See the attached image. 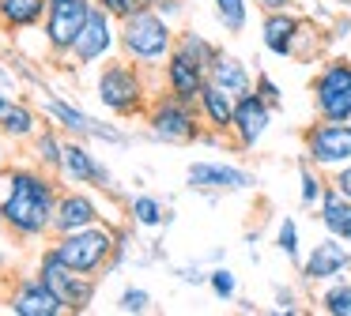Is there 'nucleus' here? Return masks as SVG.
<instances>
[{"mask_svg": "<svg viewBox=\"0 0 351 316\" xmlns=\"http://www.w3.org/2000/svg\"><path fill=\"white\" fill-rule=\"evenodd\" d=\"M348 271H351V245L343 237H332V233H325V237L310 248V256L298 263V275H302V282H310V286L343 278Z\"/></svg>", "mask_w": 351, "mask_h": 316, "instance_id": "9d476101", "label": "nucleus"}, {"mask_svg": "<svg viewBox=\"0 0 351 316\" xmlns=\"http://www.w3.org/2000/svg\"><path fill=\"white\" fill-rule=\"evenodd\" d=\"M34 128H38V120H34L31 105L8 102V109L0 113V132L12 135V140H27V135H34Z\"/></svg>", "mask_w": 351, "mask_h": 316, "instance_id": "b1692460", "label": "nucleus"}, {"mask_svg": "<svg viewBox=\"0 0 351 316\" xmlns=\"http://www.w3.org/2000/svg\"><path fill=\"white\" fill-rule=\"evenodd\" d=\"M42 12H49V0H0V23L12 30L34 27Z\"/></svg>", "mask_w": 351, "mask_h": 316, "instance_id": "5701e85b", "label": "nucleus"}, {"mask_svg": "<svg viewBox=\"0 0 351 316\" xmlns=\"http://www.w3.org/2000/svg\"><path fill=\"white\" fill-rule=\"evenodd\" d=\"M212 8L227 34H242L250 27V0H212Z\"/></svg>", "mask_w": 351, "mask_h": 316, "instance_id": "393cba45", "label": "nucleus"}, {"mask_svg": "<svg viewBox=\"0 0 351 316\" xmlns=\"http://www.w3.org/2000/svg\"><path fill=\"white\" fill-rule=\"evenodd\" d=\"M99 102L106 105L110 113L117 117H132V113L144 109L147 102V87H144V75L136 72L132 64H110L102 68L99 75Z\"/></svg>", "mask_w": 351, "mask_h": 316, "instance_id": "423d86ee", "label": "nucleus"}, {"mask_svg": "<svg viewBox=\"0 0 351 316\" xmlns=\"http://www.w3.org/2000/svg\"><path fill=\"white\" fill-rule=\"evenodd\" d=\"M328 185L340 188V192L351 200V162H348V166H340V170H332V181H328Z\"/></svg>", "mask_w": 351, "mask_h": 316, "instance_id": "c9c22d12", "label": "nucleus"}, {"mask_svg": "<svg viewBox=\"0 0 351 316\" xmlns=\"http://www.w3.org/2000/svg\"><path fill=\"white\" fill-rule=\"evenodd\" d=\"M272 313H302V305H298V298H295V293L276 290V308H272Z\"/></svg>", "mask_w": 351, "mask_h": 316, "instance_id": "f704fd0d", "label": "nucleus"}, {"mask_svg": "<svg viewBox=\"0 0 351 316\" xmlns=\"http://www.w3.org/2000/svg\"><path fill=\"white\" fill-rule=\"evenodd\" d=\"M317 222L325 226V233H332V237H351V200L340 192V188L325 185V192H321L317 200Z\"/></svg>", "mask_w": 351, "mask_h": 316, "instance_id": "aec40b11", "label": "nucleus"}, {"mask_svg": "<svg viewBox=\"0 0 351 316\" xmlns=\"http://www.w3.org/2000/svg\"><path fill=\"white\" fill-rule=\"evenodd\" d=\"M276 248H280L291 263H302V237H298V222L291 215L283 218L280 230H276Z\"/></svg>", "mask_w": 351, "mask_h": 316, "instance_id": "cd10ccee", "label": "nucleus"}, {"mask_svg": "<svg viewBox=\"0 0 351 316\" xmlns=\"http://www.w3.org/2000/svg\"><path fill=\"white\" fill-rule=\"evenodd\" d=\"M325 185H328V181H321L317 166H310L302 158V162H298V203H302L306 211H313V207H317V200H321V192H325Z\"/></svg>", "mask_w": 351, "mask_h": 316, "instance_id": "bb28decb", "label": "nucleus"}, {"mask_svg": "<svg viewBox=\"0 0 351 316\" xmlns=\"http://www.w3.org/2000/svg\"><path fill=\"white\" fill-rule=\"evenodd\" d=\"M348 245H351V237H348Z\"/></svg>", "mask_w": 351, "mask_h": 316, "instance_id": "79ce46f5", "label": "nucleus"}, {"mask_svg": "<svg viewBox=\"0 0 351 316\" xmlns=\"http://www.w3.org/2000/svg\"><path fill=\"white\" fill-rule=\"evenodd\" d=\"M91 0H49L46 12V42L57 53H72V42L84 30L87 15H91Z\"/></svg>", "mask_w": 351, "mask_h": 316, "instance_id": "9b49d317", "label": "nucleus"}, {"mask_svg": "<svg viewBox=\"0 0 351 316\" xmlns=\"http://www.w3.org/2000/svg\"><path fill=\"white\" fill-rule=\"evenodd\" d=\"M8 109V94H4V90H0V113Z\"/></svg>", "mask_w": 351, "mask_h": 316, "instance_id": "58836bf2", "label": "nucleus"}, {"mask_svg": "<svg viewBox=\"0 0 351 316\" xmlns=\"http://www.w3.org/2000/svg\"><path fill=\"white\" fill-rule=\"evenodd\" d=\"M38 278L57 293V298H61L64 313H84V308L91 305V298H95V282H91V275H84V271L69 267V263H64L57 252H46V256H42Z\"/></svg>", "mask_w": 351, "mask_h": 316, "instance_id": "6e6552de", "label": "nucleus"}, {"mask_svg": "<svg viewBox=\"0 0 351 316\" xmlns=\"http://www.w3.org/2000/svg\"><path fill=\"white\" fill-rule=\"evenodd\" d=\"M61 170H64V177L76 181V185H99V188H110V185H114L110 170L95 162V155L84 147V143H64V150H61Z\"/></svg>", "mask_w": 351, "mask_h": 316, "instance_id": "a211bd4d", "label": "nucleus"}, {"mask_svg": "<svg viewBox=\"0 0 351 316\" xmlns=\"http://www.w3.org/2000/svg\"><path fill=\"white\" fill-rule=\"evenodd\" d=\"M12 313H19V316H61L64 305L42 278H31V282H23L12 293Z\"/></svg>", "mask_w": 351, "mask_h": 316, "instance_id": "6ab92c4d", "label": "nucleus"}, {"mask_svg": "<svg viewBox=\"0 0 351 316\" xmlns=\"http://www.w3.org/2000/svg\"><path fill=\"white\" fill-rule=\"evenodd\" d=\"M114 248H117L114 230H106V226H84V230L61 233V241L53 245V252L61 256L69 267L84 271V275H95V271L110 260Z\"/></svg>", "mask_w": 351, "mask_h": 316, "instance_id": "39448f33", "label": "nucleus"}, {"mask_svg": "<svg viewBox=\"0 0 351 316\" xmlns=\"http://www.w3.org/2000/svg\"><path fill=\"white\" fill-rule=\"evenodd\" d=\"M174 38L178 34H174V27H170V19L162 12H155V8H144V12L121 19L125 53H129L136 64H144V68L167 64L170 49H174Z\"/></svg>", "mask_w": 351, "mask_h": 316, "instance_id": "f03ea898", "label": "nucleus"}, {"mask_svg": "<svg viewBox=\"0 0 351 316\" xmlns=\"http://www.w3.org/2000/svg\"><path fill=\"white\" fill-rule=\"evenodd\" d=\"M261 12H283V8H295V0H253Z\"/></svg>", "mask_w": 351, "mask_h": 316, "instance_id": "e433bc0d", "label": "nucleus"}, {"mask_svg": "<svg viewBox=\"0 0 351 316\" xmlns=\"http://www.w3.org/2000/svg\"><path fill=\"white\" fill-rule=\"evenodd\" d=\"M167 90L174 98H182V102H193L197 105V94H200V87L208 83V72L200 64H193L189 57H182L178 49H170V57H167Z\"/></svg>", "mask_w": 351, "mask_h": 316, "instance_id": "f3484780", "label": "nucleus"}, {"mask_svg": "<svg viewBox=\"0 0 351 316\" xmlns=\"http://www.w3.org/2000/svg\"><path fill=\"white\" fill-rule=\"evenodd\" d=\"M117 308H121V313H147V308H152V293L140 290V286H132V290H125V293H121Z\"/></svg>", "mask_w": 351, "mask_h": 316, "instance_id": "473e14b6", "label": "nucleus"}, {"mask_svg": "<svg viewBox=\"0 0 351 316\" xmlns=\"http://www.w3.org/2000/svg\"><path fill=\"white\" fill-rule=\"evenodd\" d=\"M0 222H4V211H0Z\"/></svg>", "mask_w": 351, "mask_h": 316, "instance_id": "a19ab883", "label": "nucleus"}, {"mask_svg": "<svg viewBox=\"0 0 351 316\" xmlns=\"http://www.w3.org/2000/svg\"><path fill=\"white\" fill-rule=\"evenodd\" d=\"M313 113L321 120H351V60L332 57L310 83Z\"/></svg>", "mask_w": 351, "mask_h": 316, "instance_id": "7ed1b4c3", "label": "nucleus"}, {"mask_svg": "<svg viewBox=\"0 0 351 316\" xmlns=\"http://www.w3.org/2000/svg\"><path fill=\"white\" fill-rule=\"evenodd\" d=\"M272 113L276 109L257 94V90H250L245 98H238V102H234V117H230V135H234L238 147H242V150L257 147V143L268 135V128H272Z\"/></svg>", "mask_w": 351, "mask_h": 316, "instance_id": "f8f14e48", "label": "nucleus"}, {"mask_svg": "<svg viewBox=\"0 0 351 316\" xmlns=\"http://www.w3.org/2000/svg\"><path fill=\"white\" fill-rule=\"evenodd\" d=\"M102 12H110L114 19H129V15L144 12V8H155V0H95Z\"/></svg>", "mask_w": 351, "mask_h": 316, "instance_id": "7c9ffc66", "label": "nucleus"}, {"mask_svg": "<svg viewBox=\"0 0 351 316\" xmlns=\"http://www.w3.org/2000/svg\"><path fill=\"white\" fill-rule=\"evenodd\" d=\"M46 113L57 120V124H64L69 132H76V135H95V140H106V143H125V132H117V128H110V124H99L95 117H87L84 109L69 105L64 98H57V94H46Z\"/></svg>", "mask_w": 351, "mask_h": 316, "instance_id": "2eb2a0df", "label": "nucleus"}, {"mask_svg": "<svg viewBox=\"0 0 351 316\" xmlns=\"http://www.w3.org/2000/svg\"><path fill=\"white\" fill-rule=\"evenodd\" d=\"M117 42V30H114V15L102 12L99 4L91 8V15H87L84 30L76 34V42H72V53H76L80 64H95V60H102L110 49H114Z\"/></svg>", "mask_w": 351, "mask_h": 316, "instance_id": "ddd939ff", "label": "nucleus"}, {"mask_svg": "<svg viewBox=\"0 0 351 316\" xmlns=\"http://www.w3.org/2000/svg\"><path fill=\"white\" fill-rule=\"evenodd\" d=\"M132 218H136V226H162L167 211H162V203L155 196H136L132 200Z\"/></svg>", "mask_w": 351, "mask_h": 316, "instance_id": "c85d7f7f", "label": "nucleus"}, {"mask_svg": "<svg viewBox=\"0 0 351 316\" xmlns=\"http://www.w3.org/2000/svg\"><path fill=\"white\" fill-rule=\"evenodd\" d=\"M253 90H257V94L265 98L268 105H272V109H280V105H283V90H280V83H276L272 75L261 72V75H257V83H253Z\"/></svg>", "mask_w": 351, "mask_h": 316, "instance_id": "72a5a7b5", "label": "nucleus"}, {"mask_svg": "<svg viewBox=\"0 0 351 316\" xmlns=\"http://www.w3.org/2000/svg\"><path fill=\"white\" fill-rule=\"evenodd\" d=\"M0 170H4V155H0Z\"/></svg>", "mask_w": 351, "mask_h": 316, "instance_id": "ea45409f", "label": "nucleus"}, {"mask_svg": "<svg viewBox=\"0 0 351 316\" xmlns=\"http://www.w3.org/2000/svg\"><path fill=\"white\" fill-rule=\"evenodd\" d=\"M298 30H302V19L295 15V8H283V12H265L261 19V45H265L272 57H295V42Z\"/></svg>", "mask_w": 351, "mask_h": 316, "instance_id": "4468645a", "label": "nucleus"}, {"mask_svg": "<svg viewBox=\"0 0 351 316\" xmlns=\"http://www.w3.org/2000/svg\"><path fill=\"white\" fill-rule=\"evenodd\" d=\"M61 150H64V143L57 140L53 132H42V135H38V158H42L46 166L61 170Z\"/></svg>", "mask_w": 351, "mask_h": 316, "instance_id": "2f4dec72", "label": "nucleus"}, {"mask_svg": "<svg viewBox=\"0 0 351 316\" xmlns=\"http://www.w3.org/2000/svg\"><path fill=\"white\" fill-rule=\"evenodd\" d=\"M0 211L4 222L23 237H42L53 230L57 215V192L42 173L34 170H12L4 177V196H0Z\"/></svg>", "mask_w": 351, "mask_h": 316, "instance_id": "f257e3e1", "label": "nucleus"}, {"mask_svg": "<svg viewBox=\"0 0 351 316\" xmlns=\"http://www.w3.org/2000/svg\"><path fill=\"white\" fill-rule=\"evenodd\" d=\"M302 158L310 166L340 170L351 162V120H313L302 128Z\"/></svg>", "mask_w": 351, "mask_h": 316, "instance_id": "20e7f679", "label": "nucleus"}, {"mask_svg": "<svg viewBox=\"0 0 351 316\" xmlns=\"http://www.w3.org/2000/svg\"><path fill=\"white\" fill-rule=\"evenodd\" d=\"M208 83H215L219 90H227L230 98H245L253 90V72L245 68V60L242 57H234V53H227V49H219L215 53V60H212V68H208Z\"/></svg>", "mask_w": 351, "mask_h": 316, "instance_id": "dca6fc26", "label": "nucleus"}, {"mask_svg": "<svg viewBox=\"0 0 351 316\" xmlns=\"http://www.w3.org/2000/svg\"><path fill=\"white\" fill-rule=\"evenodd\" d=\"M99 222V207H95L91 196H80L69 192L57 200V215H53V230L57 233H69V230H84V226Z\"/></svg>", "mask_w": 351, "mask_h": 316, "instance_id": "412c9836", "label": "nucleus"}, {"mask_svg": "<svg viewBox=\"0 0 351 316\" xmlns=\"http://www.w3.org/2000/svg\"><path fill=\"white\" fill-rule=\"evenodd\" d=\"M197 109L204 117L208 132H230V117H234V98L219 90L215 83H204L197 94Z\"/></svg>", "mask_w": 351, "mask_h": 316, "instance_id": "4be33fe9", "label": "nucleus"}, {"mask_svg": "<svg viewBox=\"0 0 351 316\" xmlns=\"http://www.w3.org/2000/svg\"><path fill=\"white\" fill-rule=\"evenodd\" d=\"M147 128H152L155 140L174 143V147L193 143V140L204 135L200 132V117H197V109H193V102H182V98H174L170 90L152 105V113H147Z\"/></svg>", "mask_w": 351, "mask_h": 316, "instance_id": "0eeeda50", "label": "nucleus"}, {"mask_svg": "<svg viewBox=\"0 0 351 316\" xmlns=\"http://www.w3.org/2000/svg\"><path fill=\"white\" fill-rule=\"evenodd\" d=\"M208 286H212V293L219 301H234L238 298V275L230 267H215L208 271Z\"/></svg>", "mask_w": 351, "mask_h": 316, "instance_id": "c756f323", "label": "nucleus"}, {"mask_svg": "<svg viewBox=\"0 0 351 316\" xmlns=\"http://www.w3.org/2000/svg\"><path fill=\"white\" fill-rule=\"evenodd\" d=\"M328 4H336V8H343V12H351V0H328Z\"/></svg>", "mask_w": 351, "mask_h": 316, "instance_id": "4c0bfd02", "label": "nucleus"}, {"mask_svg": "<svg viewBox=\"0 0 351 316\" xmlns=\"http://www.w3.org/2000/svg\"><path fill=\"white\" fill-rule=\"evenodd\" d=\"M185 185L193 192H253L257 188V177L242 166H230V162H215V158H204V162H189L185 170Z\"/></svg>", "mask_w": 351, "mask_h": 316, "instance_id": "1a4fd4ad", "label": "nucleus"}, {"mask_svg": "<svg viewBox=\"0 0 351 316\" xmlns=\"http://www.w3.org/2000/svg\"><path fill=\"white\" fill-rule=\"evenodd\" d=\"M317 305H321V313H328V316H351V282L348 278H332V282L321 290Z\"/></svg>", "mask_w": 351, "mask_h": 316, "instance_id": "a878e982", "label": "nucleus"}]
</instances>
